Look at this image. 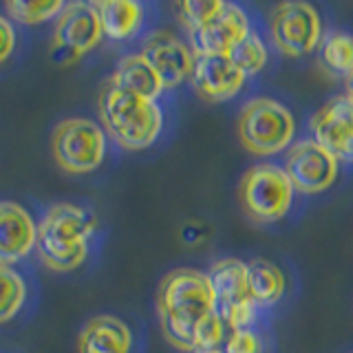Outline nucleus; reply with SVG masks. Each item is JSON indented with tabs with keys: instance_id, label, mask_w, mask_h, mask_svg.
I'll list each match as a JSON object with an SVG mask.
<instances>
[{
	"instance_id": "f257e3e1",
	"label": "nucleus",
	"mask_w": 353,
	"mask_h": 353,
	"mask_svg": "<svg viewBox=\"0 0 353 353\" xmlns=\"http://www.w3.org/2000/svg\"><path fill=\"white\" fill-rule=\"evenodd\" d=\"M157 309L165 340L179 351L192 353L199 323L214 314V294L208 274L188 268L165 274L159 285Z\"/></svg>"
},
{
	"instance_id": "f03ea898",
	"label": "nucleus",
	"mask_w": 353,
	"mask_h": 353,
	"mask_svg": "<svg viewBox=\"0 0 353 353\" xmlns=\"http://www.w3.org/2000/svg\"><path fill=\"white\" fill-rule=\"evenodd\" d=\"M95 216L75 203H51L38 221V259L53 272H73L88 259Z\"/></svg>"
},
{
	"instance_id": "7ed1b4c3",
	"label": "nucleus",
	"mask_w": 353,
	"mask_h": 353,
	"mask_svg": "<svg viewBox=\"0 0 353 353\" xmlns=\"http://www.w3.org/2000/svg\"><path fill=\"white\" fill-rule=\"evenodd\" d=\"M99 119L106 135L124 150L152 146L163 128L161 108L154 99L128 93L110 82L99 93Z\"/></svg>"
},
{
	"instance_id": "20e7f679",
	"label": "nucleus",
	"mask_w": 353,
	"mask_h": 353,
	"mask_svg": "<svg viewBox=\"0 0 353 353\" xmlns=\"http://www.w3.org/2000/svg\"><path fill=\"white\" fill-rule=\"evenodd\" d=\"M241 143L250 152L270 157L285 150L294 139V115L285 104L270 97H254L241 108L236 119Z\"/></svg>"
},
{
	"instance_id": "39448f33",
	"label": "nucleus",
	"mask_w": 353,
	"mask_h": 353,
	"mask_svg": "<svg viewBox=\"0 0 353 353\" xmlns=\"http://www.w3.org/2000/svg\"><path fill=\"white\" fill-rule=\"evenodd\" d=\"M236 196L243 212L254 223H276L290 212L294 185L285 168L274 163H256L241 176Z\"/></svg>"
},
{
	"instance_id": "423d86ee",
	"label": "nucleus",
	"mask_w": 353,
	"mask_h": 353,
	"mask_svg": "<svg viewBox=\"0 0 353 353\" xmlns=\"http://www.w3.org/2000/svg\"><path fill=\"white\" fill-rule=\"evenodd\" d=\"M106 130L88 117L62 119L51 135L53 159L64 172L88 174L106 157Z\"/></svg>"
},
{
	"instance_id": "0eeeda50",
	"label": "nucleus",
	"mask_w": 353,
	"mask_h": 353,
	"mask_svg": "<svg viewBox=\"0 0 353 353\" xmlns=\"http://www.w3.org/2000/svg\"><path fill=\"white\" fill-rule=\"evenodd\" d=\"M210 287L214 294V312L225 325L248 329L256 316V303L248 285V263L239 259H221L208 272Z\"/></svg>"
},
{
	"instance_id": "6e6552de",
	"label": "nucleus",
	"mask_w": 353,
	"mask_h": 353,
	"mask_svg": "<svg viewBox=\"0 0 353 353\" xmlns=\"http://www.w3.org/2000/svg\"><path fill=\"white\" fill-rule=\"evenodd\" d=\"M272 40L281 53L290 58L312 53L323 42V22L309 3H281L270 14Z\"/></svg>"
},
{
	"instance_id": "1a4fd4ad",
	"label": "nucleus",
	"mask_w": 353,
	"mask_h": 353,
	"mask_svg": "<svg viewBox=\"0 0 353 353\" xmlns=\"http://www.w3.org/2000/svg\"><path fill=\"white\" fill-rule=\"evenodd\" d=\"M285 172L290 176L294 190L303 194H316L327 190L336 181L338 159L314 139H303L287 150Z\"/></svg>"
},
{
	"instance_id": "9d476101",
	"label": "nucleus",
	"mask_w": 353,
	"mask_h": 353,
	"mask_svg": "<svg viewBox=\"0 0 353 353\" xmlns=\"http://www.w3.org/2000/svg\"><path fill=\"white\" fill-rule=\"evenodd\" d=\"M104 38L95 3H69L55 18L53 47L69 53V60L82 58Z\"/></svg>"
},
{
	"instance_id": "9b49d317",
	"label": "nucleus",
	"mask_w": 353,
	"mask_h": 353,
	"mask_svg": "<svg viewBox=\"0 0 353 353\" xmlns=\"http://www.w3.org/2000/svg\"><path fill=\"white\" fill-rule=\"evenodd\" d=\"M312 135L338 161H353V99L349 95L329 99L312 119Z\"/></svg>"
},
{
	"instance_id": "f8f14e48",
	"label": "nucleus",
	"mask_w": 353,
	"mask_h": 353,
	"mask_svg": "<svg viewBox=\"0 0 353 353\" xmlns=\"http://www.w3.org/2000/svg\"><path fill=\"white\" fill-rule=\"evenodd\" d=\"M250 18L239 5L225 3L219 14L190 33L194 55H230V51L248 36Z\"/></svg>"
},
{
	"instance_id": "ddd939ff",
	"label": "nucleus",
	"mask_w": 353,
	"mask_h": 353,
	"mask_svg": "<svg viewBox=\"0 0 353 353\" xmlns=\"http://www.w3.org/2000/svg\"><path fill=\"white\" fill-rule=\"evenodd\" d=\"M141 55L159 75L165 88L179 86L185 77L192 75L194 69V53L188 49V44L176 38L170 31H154L143 42Z\"/></svg>"
},
{
	"instance_id": "4468645a",
	"label": "nucleus",
	"mask_w": 353,
	"mask_h": 353,
	"mask_svg": "<svg viewBox=\"0 0 353 353\" xmlns=\"http://www.w3.org/2000/svg\"><path fill=\"white\" fill-rule=\"evenodd\" d=\"M190 77L194 91L208 102H225L245 84V73L232 62L230 55H194Z\"/></svg>"
},
{
	"instance_id": "2eb2a0df",
	"label": "nucleus",
	"mask_w": 353,
	"mask_h": 353,
	"mask_svg": "<svg viewBox=\"0 0 353 353\" xmlns=\"http://www.w3.org/2000/svg\"><path fill=\"white\" fill-rule=\"evenodd\" d=\"M38 223L16 201H0V263L16 265L36 250Z\"/></svg>"
},
{
	"instance_id": "dca6fc26",
	"label": "nucleus",
	"mask_w": 353,
	"mask_h": 353,
	"mask_svg": "<svg viewBox=\"0 0 353 353\" xmlns=\"http://www.w3.org/2000/svg\"><path fill=\"white\" fill-rule=\"evenodd\" d=\"M132 334L124 320L95 316L77 336V353H130Z\"/></svg>"
},
{
	"instance_id": "f3484780",
	"label": "nucleus",
	"mask_w": 353,
	"mask_h": 353,
	"mask_svg": "<svg viewBox=\"0 0 353 353\" xmlns=\"http://www.w3.org/2000/svg\"><path fill=\"white\" fill-rule=\"evenodd\" d=\"M113 86L124 88L128 93H135L139 97L154 99L163 91V84L159 80V75L154 73V69L148 64V60L141 53H128L119 60L115 66V73L108 80Z\"/></svg>"
},
{
	"instance_id": "a211bd4d",
	"label": "nucleus",
	"mask_w": 353,
	"mask_h": 353,
	"mask_svg": "<svg viewBox=\"0 0 353 353\" xmlns=\"http://www.w3.org/2000/svg\"><path fill=\"white\" fill-rule=\"evenodd\" d=\"M95 9L102 20L104 36L110 40H128L143 25V5L132 0H99Z\"/></svg>"
},
{
	"instance_id": "6ab92c4d",
	"label": "nucleus",
	"mask_w": 353,
	"mask_h": 353,
	"mask_svg": "<svg viewBox=\"0 0 353 353\" xmlns=\"http://www.w3.org/2000/svg\"><path fill=\"white\" fill-rule=\"evenodd\" d=\"M248 285L256 305H274L285 294V274L274 263L254 259L248 263Z\"/></svg>"
},
{
	"instance_id": "aec40b11",
	"label": "nucleus",
	"mask_w": 353,
	"mask_h": 353,
	"mask_svg": "<svg viewBox=\"0 0 353 353\" xmlns=\"http://www.w3.org/2000/svg\"><path fill=\"white\" fill-rule=\"evenodd\" d=\"M27 281L14 265L0 263V325L14 320L27 303Z\"/></svg>"
},
{
	"instance_id": "412c9836",
	"label": "nucleus",
	"mask_w": 353,
	"mask_h": 353,
	"mask_svg": "<svg viewBox=\"0 0 353 353\" xmlns=\"http://www.w3.org/2000/svg\"><path fill=\"white\" fill-rule=\"evenodd\" d=\"M320 60L331 73L349 75L353 71V36L345 31H331L320 42Z\"/></svg>"
},
{
	"instance_id": "4be33fe9",
	"label": "nucleus",
	"mask_w": 353,
	"mask_h": 353,
	"mask_svg": "<svg viewBox=\"0 0 353 353\" xmlns=\"http://www.w3.org/2000/svg\"><path fill=\"white\" fill-rule=\"evenodd\" d=\"M230 58L243 73H245V77L256 75L259 71L265 69V64H268V47H265V40L256 31H250L248 36L230 51Z\"/></svg>"
},
{
	"instance_id": "5701e85b",
	"label": "nucleus",
	"mask_w": 353,
	"mask_h": 353,
	"mask_svg": "<svg viewBox=\"0 0 353 353\" xmlns=\"http://www.w3.org/2000/svg\"><path fill=\"white\" fill-rule=\"evenodd\" d=\"M66 3L62 0H49V3H22V0H11L5 3V11L9 20H16L20 25H40V22L53 20L62 14Z\"/></svg>"
},
{
	"instance_id": "b1692460",
	"label": "nucleus",
	"mask_w": 353,
	"mask_h": 353,
	"mask_svg": "<svg viewBox=\"0 0 353 353\" xmlns=\"http://www.w3.org/2000/svg\"><path fill=\"white\" fill-rule=\"evenodd\" d=\"M223 0H188L176 9H179V20L183 22V27L188 31H194L212 20L223 9Z\"/></svg>"
},
{
	"instance_id": "393cba45",
	"label": "nucleus",
	"mask_w": 353,
	"mask_h": 353,
	"mask_svg": "<svg viewBox=\"0 0 353 353\" xmlns=\"http://www.w3.org/2000/svg\"><path fill=\"white\" fill-rule=\"evenodd\" d=\"M225 323L219 318V314H210L205 320H201L194 331V349H219L223 340Z\"/></svg>"
},
{
	"instance_id": "a878e982",
	"label": "nucleus",
	"mask_w": 353,
	"mask_h": 353,
	"mask_svg": "<svg viewBox=\"0 0 353 353\" xmlns=\"http://www.w3.org/2000/svg\"><path fill=\"white\" fill-rule=\"evenodd\" d=\"M223 353H261V340L250 329H234L225 342Z\"/></svg>"
},
{
	"instance_id": "bb28decb",
	"label": "nucleus",
	"mask_w": 353,
	"mask_h": 353,
	"mask_svg": "<svg viewBox=\"0 0 353 353\" xmlns=\"http://www.w3.org/2000/svg\"><path fill=\"white\" fill-rule=\"evenodd\" d=\"M16 42L18 36L14 22L9 20V16L0 14V64H5L11 58V53L16 51Z\"/></svg>"
},
{
	"instance_id": "cd10ccee",
	"label": "nucleus",
	"mask_w": 353,
	"mask_h": 353,
	"mask_svg": "<svg viewBox=\"0 0 353 353\" xmlns=\"http://www.w3.org/2000/svg\"><path fill=\"white\" fill-rule=\"evenodd\" d=\"M347 95L353 99V71L347 75Z\"/></svg>"
},
{
	"instance_id": "c85d7f7f",
	"label": "nucleus",
	"mask_w": 353,
	"mask_h": 353,
	"mask_svg": "<svg viewBox=\"0 0 353 353\" xmlns=\"http://www.w3.org/2000/svg\"><path fill=\"white\" fill-rule=\"evenodd\" d=\"M192 353H223L221 349H194Z\"/></svg>"
}]
</instances>
